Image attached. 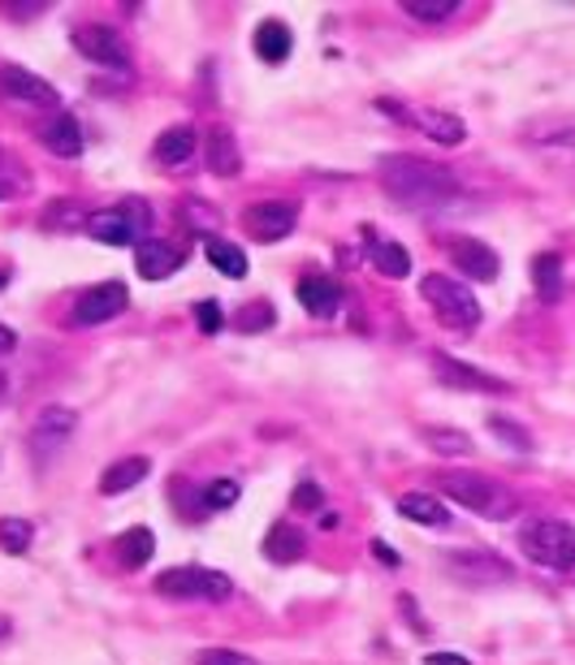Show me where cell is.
I'll list each match as a JSON object with an SVG mask.
<instances>
[{"label":"cell","mask_w":575,"mask_h":665,"mask_svg":"<svg viewBox=\"0 0 575 665\" xmlns=\"http://www.w3.org/2000/svg\"><path fill=\"white\" fill-rule=\"evenodd\" d=\"M376 178L394 204L419 207V212H433V207L450 204L459 195V178L450 169L424 160V155H381Z\"/></svg>","instance_id":"6da1fadb"},{"label":"cell","mask_w":575,"mask_h":665,"mask_svg":"<svg viewBox=\"0 0 575 665\" xmlns=\"http://www.w3.org/2000/svg\"><path fill=\"white\" fill-rule=\"evenodd\" d=\"M441 493L455 506L480 514L489 523H507V518H515V511H520V497L507 484H498L493 475H485V471H464V466L441 471Z\"/></svg>","instance_id":"7a4b0ae2"},{"label":"cell","mask_w":575,"mask_h":665,"mask_svg":"<svg viewBox=\"0 0 575 665\" xmlns=\"http://www.w3.org/2000/svg\"><path fill=\"white\" fill-rule=\"evenodd\" d=\"M520 549L528 562L545 570H575V527L563 518H528L520 527Z\"/></svg>","instance_id":"3957f363"},{"label":"cell","mask_w":575,"mask_h":665,"mask_svg":"<svg viewBox=\"0 0 575 665\" xmlns=\"http://www.w3.org/2000/svg\"><path fill=\"white\" fill-rule=\"evenodd\" d=\"M419 299L441 315V324H450V329H459V333H471V329L485 320L480 299L471 294V286H459V281L446 277V272H424V277H419Z\"/></svg>","instance_id":"277c9868"},{"label":"cell","mask_w":575,"mask_h":665,"mask_svg":"<svg viewBox=\"0 0 575 665\" xmlns=\"http://www.w3.org/2000/svg\"><path fill=\"white\" fill-rule=\"evenodd\" d=\"M157 592L169 601H230L234 583H230V575L209 570V566H173L157 575Z\"/></svg>","instance_id":"5b68a950"},{"label":"cell","mask_w":575,"mask_h":665,"mask_svg":"<svg viewBox=\"0 0 575 665\" xmlns=\"http://www.w3.org/2000/svg\"><path fill=\"white\" fill-rule=\"evenodd\" d=\"M74 49L100 69H130V44L105 22H78L74 26Z\"/></svg>","instance_id":"8992f818"},{"label":"cell","mask_w":575,"mask_h":665,"mask_svg":"<svg viewBox=\"0 0 575 665\" xmlns=\"http://www.w3.org/2000/svg\"><path fill=\"white\" fill-rule=\"evenodd\" d=\"M433 376L446 385V389H455V394H511V385L502 380V376H493V372H480V367H471L464 358H450L441 355V351H433Z\"/></svg>","instance_id":"52a82bcc"},{"label":"cell","mask_w":575,"mask_h":665,"mask_svg":"<svg viewBox=\"0 0 575 665\" xmlns=\"http://www.w3.org/2000/svg\"><path fill=\"white\" fill-rule=\"evenodd\" d=\"M295 225H299V207L290 200H260L243 212V229L256 243H281L295 234Z\"/></svg>","instance_id":"ba28073f"},{"label":"cell","mask_w":575,"mask_h":665,"mask_svg":"<svg viewBox=\"0 0 575 665\" xmlns=\"http://www.w3.org/2000/svg\"><path fill=\"white\" fill-rule=\"evenodd\" d=\"M74 428H78V410L74 407H61V403L44 407L35 415V423H31V450L49 462L74 437Z\"/></svg>","instance_id":"9c48e42d"},{"label":"cell","mask_w":575,"mask_h":665,"mask_svg":"<svg viewBox=\"0 0 575 665\" xmlns=\"http://www.w3.org/2000/svg\"><path fill=\"white\" fill-rule=\"evenodd\" d=\"M130 303V290L121 286V281H105V286H92L87 294H78V303H74V324H83V329H92V324H108V320H117L121 311Z\"/></svg>","instance_id":"30bf717a"},{"label":"cell","mask_w":575,"mask_h":665,"mask_svg":"<svg viewBox=\"0 0 575 665\" xmlns=\"http://www.w3.org/2000/svg\"><path fill=\"white\" fill-rule=\"evenodd\" d=\"M0 92H4L9 100L31 104V108H53V112H61V92H56L49 78H40V74H31V69H22V65H4V69H0Z\"/></svg>","instance_id":"8fae6325"},{"label":"cell","mask_w":575,"mask_h":665,"mask_svg":"<svg viewBox=\"0 0 575 665\" xmlns=\"http://www.w3.org/2000/svg\"><path fill=\"white\" fill-rule=\"evenodd\" d=\"M446 570L468 579V583H507L511 579V566L502 562L498 554H485V549H459L446 558Z\"/></svg>","instance_id":"7c38bea8"},{"label":"cell","mask_w":575,"mask_h":665,"mask_svg":"<svg viewBox=\"0 0 575 665\" xmlns=\"http://www.w3.org/2000/svg\"><path fill=\"white\" fill-rule=\"evenodd\" d=\"M450 259H455V268L471 277V281H493L498 272H502V259L498 251L489 247V243H480V238H450Z\"/></svg>","instance_id":"4fadbf2b"},{"label":"cell","mask_w":575,"mask_h":665,"mask_svg":"<svg viewBox=\"0 0 575 665\" xmlns=\"http://www.w3.org/2000/svg\"><path fill=\"white\" fill-rule=\"evenodd\" d=\"M187 264V251L182 247H173V243H139L135 247V272L143 277V281H164L169 272H178Z\"/></svg>","instance_id":"5bb4252c"},{"label":"cell","mask_w":575,"mask_h":665,"mask_svg":"<svg viewBox=\"0 0 575 665\" xmlns=\"http://www.w3.org/2000/svg\"><path fill=\"white\" fill-rule=\"evenodd\" d=\"M204 164H209L216 178H238L243 152H238V139H234L230 126H209V135H204Z\"/></svg>","instance_id":"9a60e30c"},{"label":"cell","mask_w":575,"mask_h":665,"mask_svg":"<svg viewBox=\"0 0 575 665\" xmlns=\"http://www.w3.org/2000/svg\"><path fill=\"white\" fill-rule=\"evenodd\" d=\"M412 126H419V130H424L433 143H441V148H459V143L468 139L464 117L441 112V108H412Z\"/></svg>","instance_id":"2e32d148"},{"label":"cell","mask_w":575,"mask_h":665,"mask_svg":"<svg viewBox=\"0 0 575 665\" xmlns=\"http://www.w3.org/2000/svg\"><path fill=\"white\" fill-rule=\"evenodd\" d=\"M40 139H44V148L53 155H65V160L83 155V126H78L74 112H53V117L40 126Z\"/></svg>","instance_id":"e0dca14e"},{"label":"cell","mask_w":575,"mask_h":665,"mask_svg":"<svg viewBox=\"0 0 575 665\" xmlns=\"http://www.w3.org/2000/svg\"><path fill=\"white\" fill-rule=\"evenodd\" d=\"M148 471H152V459H143V454H126V459L108 462L105 475H100V493H105V497H121V493H130L135 484H143Z\"/></svg>","instance_id":"ac0fdd59"},{"label":"cell","mask_w":575,"mask_h":665,"mask_svg":"<svg viewBox=\"0 0 575 665\" xmlns=\"http://www.w3.org/2000/svg\"><path fill=\"white\" fill-rule=\"evenodd\" d=\"M295 294H299L304 311L316 315V320H329V315L338 311V303H342V286H338V281H329V277H320V272L304 277Z\"/></svg>","instance_id":"d6986e66"},{"label":"cell","mask_w":575,"mask_h":665,"mask_svg":"<svg viewBox=\"0 0 575 665\" xmlns=\"http://www.w3.org/2000/svg\"><path fill=\"white\" fill-rule=\"evenodd\" d=\"M304 549H308V540L295 523H273L268 536H264V558L277 566H295L304 558Z\"/></svg>","instance_id":"ffe728a7"},{"label":"cell","mask_w":575,"mask_h":665,"mask_svg":"<svg viewBox=\"0 0 575 665\" xmlns=\"http://www.w3.org/2000/svg\"><path fill=\"white\" fill-rule=\"evenodd\" d=\"M87 229H92V238L105 243V247H139V243H143V238L135 234V225L121 216V207L96 212V216L87 221Z\"/></svg>","instance_id":"44dd1931"},{"label":"cell","mask_w":575,"mask_h":665,"mask_svg":"<svg viewBox=\"0 0 575 665\" xmlns=\"http://www.w3.org/2000/svg\"><path fill=\"white\" fill-rule=\"evenodd\" d=\"M252 44H256V56L268 61V65H281L290 49H295V35H290V26L281 22V18H264L260 26H256V35H252Z\"/></svg>","instance_id":"7402d4cb"},{"label":"cell","mask_w":575,"mask_h":665,"mask_svg":"<svg viewBox=\"0 0 575 665\" xmlns=\"http://www.w3.org/2000/svg\"><path fill=\"white\" fill-rule=\"evenodd\" d=\"M398 514L412 518V523H419V527H433V532H441V527L455 523L450 511H446V502L433 497V493H407V497L398 502Z\"/></svg>","instance_id":"603a6c76"},{"label":"cell","mask_w":575,"mask_h":665,"mask_svg":"<svg viewBox=\"0 0 575 665\" xmlns=\"http://www.w3.org/2000/svg\"><path fill=\"white\" fill-rule=\"evenodd\" d=\"M113 554H117V562L121 566L139 570V566L152 562V554H157V536H152L148 527H130V532H121V536L113 540Z\"/></svg>","instance_id":"cb8c5ba5"},{"label":"cell","mask_w":575,"mask_h":665,"mask_svg":"<svg viewBox=\"0 0 575 665\" xmlns=\"http://www.w3.org/2000/svg\"><path fill=\"white\" fill-rule=\"evenodd\" d=\"M200 148V139H195V130L191 126H173V130H164L157 139V160L164 169H182L191 155Z\"/></svg>","instance_id":"d4e9b609"},{"label":"cell","mask_w":575,"mask_h":665,"mask_svg":"<svg viewBox=\"0 0 575 665\" xmlns=\"http://www.w3.org/2000/svg\"><path fill=\"white\" fill-rule=\"evenodd\" d=\"M532 286H536L541 303H558L563 299V256L545 251V256L532 259Z\"/></svg>","instance_id":"484cf974"},{"label":"cell","mask_w":575,"mask_h":665,"mask_svg":"<svg viewBox=\"0 0 575 665\" xmlns=\"http://www.w3.org/2000/svg\"><path fill=\"white\" fill-rule=\"evenodd\" d=\"M419 437H424V446H428L433 454H441V459H459V454H471V437H468V432H459V428L424 423V428H419Z\"/></svg>","instance_id":"4316f807"},{"label":"cell","mask_w":575,"mask_h":665,"mask_svg":"<svg viewBox=\"0 0 575 665\" xmlns=\"http://www.w3.org/2000/svg\"><path fill=\"white\" fill-rule=\"evenodd\" d=\"M204 256L212 259V268H216V272H225V277H230V281H243V277H247V268H252V264H247V256H243V251H238V247H234V243H225V238H204Z\"/></svg>","instance_id":"83f0119b"},{"label":"cell","mask_w":575,"mask_h":665,"mask_svg":"<svg viewBox=\"0 0 575 665\" xmlns=\"http://www.w3.org/2000/svg\"><path fill=\"white\" fill-rule=\"evenodd\" d=\"M368 259H372V268H376V272H385L390 281L412 277V251H407L403 243H376Z\"/></svg>","instance_id":"f1b7e54d"},{"label":"cell","mask_w":575,"mask_h":665,"mask_svg":"<svg viewBox=\"0 0 575 665\" xmlns=\"http://www.w3.org/2000/svg\"><path fill=\"white\" fill-rule=\"evenodd\" d=\"M31 540H35V527H31L26 518H13V514H9V518H0V549H4V554H13V558H18V554H26V549H31Z\"/></svg>","instance_id":"f546056e"},{"label":"cell","mask_w":575,"mask_h":665,"mask_svg":"<svg viewBox=\"0 0 575 665\" xmlns=\"http://www.w3.org/2000/svg\"><path fill=\"white\" fill-rule=\"evenodd\" d=\"M459 9H464L459 0H403V13L416 18V22H446Z\"/></svg>","instance_id":"4dcf8cb0"},{"label":"cell","mask_w":575,"mask_h":665,"mask_svg":"<svg viewBox=\"0 0 575 665\" xmlns=\"http://www.w3.org/2000/svg\"><path fill=\"white\" fill-rule=\"evenodd\" d=\"M277 324V308L268 299H256V303H243L238 308V333H264Z\"/></svg>","instance_id":"1f68e13d"},{"label":"cell","mask_w":575,"mask_h":665,"mask_svg":"<svg viewBox=\"0 0 575 665\" xmlns=\"http://www.w3.org/2000/svg\"><path fill=\"white\" fill-rule=\"evenodd\" d=\"M489 432H493L502 446H511V450H520V454H532V437L523 432L515 419H507V415H489Z\"/></svg>","instance_id":"d6a6232c"},{"label":"cell","mask_w":575,"mask_h":665,"mask_svg":"<svg viewBox=\"0 0 575 665\" xmlns=\"http://www.w3.org/2000/svg\"><path fill=\"white\" fill-rule=\"evenodd\" d=\"M532 143L550 148V152H572L575 155V126H550V130H523Z\"/></svg>","instance_id":"836d02e7"},{"label":"cell","mask_w":575,"mask_h":665,"mask_svg":"<svg viewBox=\"0 0 575 665\" xmlns=\"http://www.w3.org/2000/svg\"><path fill=\"white\" fill-rule=\"evenodd\" d=\"M238 493H243L238 480H212L200 497H204V511H230L238 502Z\"/></svg>","instance_id":"e575fe53"},{"label":"cell","mask_w":575,"mask_h":665,"mask_svg":"<svg viewBox=\"0 0 575 665\" xmlns=\"http://www.w3.org/2000/svg\"><path fill=\"white\" fill-rule=\"evenodd\" d=\"M117 207H121V216L135 225V234L148 243V229H152V221H157V216H152V207H148V200H121Z\"/></svg>","instance_id":"d590c367"},{"label":"cell","mask_w":575,"mask_h":665,"mask_svg":"<svg viewBox=\"0 0 575 665\" xmlns=\"http://www.w3.org/2000/svg\"><path fill=\"white\" fill-rule=\"evenodd\" d=\"M195 665H260L252 653H238V648H204Z\"/></svg>","instance_id":"8d00e7d4"},{"label":"cell","mask_w":575,"mask_h":665,"mask_svg":"<svg viewBox=\"0 0 575 665\" xmlns=\"http://www.w3.org/2000/svg\"><path fill=\"white\" fill-rule=\"evenodd\" d=\"M195 324L200 333H221V303H195Z\"/></svg>","instance_id":"74e56055"},{"label":"cell","mask_w":575,"mask_h":665,"mask_svg":"<svg viewBox=\"0 0 575 665\" xmlns=\"http://www.w3.org/2000/svg\"><path fill=\"white\" fill-rule=\"evenodd\" d=\"M290 502H295L299 511H320V506H324V497H320V489H316V484H299Z\"/></svg>","instance_id":"f35d334b"},{"label":"cell","mask_w":575,"mask_h":665,"mask_svg":"<svg viewBox=\"0 0 575 665\" xmlns=\"http://www.w3.org/2000/svg\"><path fill=\"white\" fill-rule=\"evenodd\" d=\"M372 554H376V558H381L385 566H398V554H394V549H390L385 540H372Z\"/></svg>","instance_id":"ab89813d"},{"label":"cell","mask_w":575,"mask_h":665,"mask_svg":"<svg viewBox=\"0 0 575 665\" xmlns=\"http://www.w3.org/2000/svg\"><path fill=\"white\" fill-rule=\"evenodd\" d=\"M428 665H471L468 657H459V653H433Z\"/></svg>","instance_id":"60d3db41"},{"label":"cell","mask_w":575,"mask_h":665,"mask_svg":"<svg viewBox=\"0 0 575 665\" xmlns=\"http://www.w3.org/2000/svg\"><path fill=\"white\" fill-rule=\"evenodd\" d=\"M13 346H18V333H13V329H4V324H0V355H9V351H13Z\"/></svg>","instance_id":"b9f144b4"},{"label":"cell","mask_w":575,"mask_h":665,"mask_svg":"<svg viewBox=\"0 0 575 665\" xmlns=\"http://www.w3.org/2000/svg\"><path fill=\"white\" fill-rule=\"evenodd\" d=\"M9 195H13V186H9V182H0V200H9Z\"/></svg>","instance_id":"7bdbcfd3"},{"label":"cell","mask_w":575,"mask_h":665,"mask_svg":"<svg viewBox=\"0 0 575 665\" xmlns=\"http://www.w3.org/2000/svg\"><path fill=\"white\" fill-rule=\"evenodd\" d=\"M4 389H9V380H4V376H0V403H4Z\"/></svg>","instance_id":"ee69618b"},{"label":"cell","mask_w":575,"mask_h":665,"mask_svg":"<svg viewBox=\"0 0 575 665\" xmlns=\"http://www.w3.org/2000/svg\"><path fill=\"white\" fill-rule=\"evenodd\" d=\"M0 290H4V272H0Z\"/></svg>","instance_id":"f6af8a7d"}]
</instances>
